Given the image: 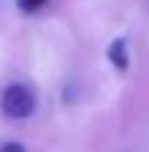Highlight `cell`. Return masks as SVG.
<instances>
[{
  "instance_id": "obj_4",
  "label": "cell",
  "mask_w": 149,
  "mask_h": 152,
  "mask_svg": "<svg viewBox=\"0 0 149 152\" xmlns=\"http://www.w3.org/2000/svg\"><path fill=\"white\" fill-rule=\"evenodd\" d=\"M0 152H25V147H22L20 142H8V145L0 147Z\"/></svg>"
},
{
  "instance_id": "obj_2",
  "label": "cell",
  "mask_w": 149,
  "mask_h": 152,
  "mask_svg": "<svg viewBox=\"0 0 149 152\" xmlns=\"http://www.w3.org/2000/svg\"><path fill=\"white\" fill-rule=\"evenodd\" d=\"M109 60H112V65H114L117 67V70H127V42H124V40H114V42H112V45H109Z\"/></svg>"
},
{
  "instance_id": "obj_3",
  "label": "cell",
  "mask_w": 149,
  "mask_h": 152,
  "mask_svg": "<svg viewBox=\"0 0 149 152\" xmlns=\"http://www.w3.org/2000/svg\"><path fill=\"white\" fill-rule=\"evenodd\" d=\"M45 3L47 0H17V8H20L22 12H35V10H40Z\"/></svg>"
},
{
  "instance_id": "obj_1",
  "label": "cell",
  "mask_w": 149,
  "mask_h": 152,
  "mask_svg": "<svg viewBox=\"0 0 149 152\" xmlns=\"http://www.w3.org/2000/svg\"><path fill=\"white\" fill-rule=\"evenodd\" d=\"M0 107L8 117L25 120L35 112V92L27 85H20V82L8 85L3 90V97H0Z\"/></svg>"
}]
</instances>
